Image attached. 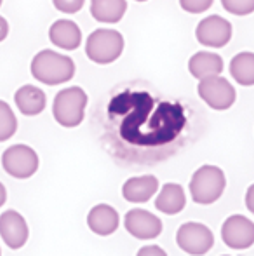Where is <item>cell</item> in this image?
<instances>
[{
	"label": "cell",
	"instance_id": "6da1fadb",
	"mask_svg": "<svg viewBox=\"0 0 254 256\" xmlns=\"http://www.w3.org/2000/svg\"><path fill=\"white\" fill-rule=\"evenodd\" d=\"M31 75L35 80L45 86L66 84L75 75V63L71 58L51 49H44L31 60Z\"/></svg>",
	"mask_w": 254,
	"mask_h": 256
},
{
	"label": "cell",
	"instance_id": "7a4b0ae2",
	"mask_svg": "<svg viewBox=\"0 0 254 256\" xmlns=\"http://www.w3.org/2000/svg\"><path fill=\"white\" fill-rule=\"evenodd\" d=\"M227 178L225 172L216 166H202L193 172L190 180V196L195 204L209 206L214 204L225 192Z\"/></svg>",
	"mask_w": 254,
	"mask_h": 256
},
{
	"label": "cell",
	"instance_id": "3957f363",
	"mask_svg": "<svg viewBox=\"0 0 254 256\" xmlns=\"http://www.w3.org/2000/svg\"><path fill=\"white\" fill-rule=\"evenodd\" d=\"M87 102V94L82 88L61 89L52 103V117L61 128H77L84 120Z\"/></svg>",
	"mask_w": 254,
	"mask_h": 256
},
{
	"label": "cell",
	"instance_id": "277c9868",
	"mask_svg": "<svg viewBox=\"0 0 254 256\" xmlns=\"http://www.w3.org/2000/svg\"><path fill=\"white\" fill-rule=\"evenodd\" d=\"M124 37L117 30H94L85 42V54L96 64H112L122 56Z\"/></svg>",
	"mask_w": 254,
	"mask_h": 256
},
{
	"label": "cell",
	"instance_id": "5b68a950",
	"mask_svg": "<svg viewBox=\"0 0 254 256\" xmlns=\"http://www.w3.org/2000/svg\"><path fill=\"white\" fill-rule=\"evenodd\" d=\"M38 154L28 145H12L2 155V168L16 180H28L38 171Z\"/></svg>",
	"mask_w": 254,
	"mask_h": 256
},
{
	"label": "cell",
	"instance_id": "8992f818",
	"mask_svg": "<svg viewBox=\"0 0 254 256\" xmlns=\"http://www.w3.org/2000/svg\"><path fill=\"white\" fill-rule=\"evenodd\" d=\"M176 244L183 253L190 256H204L214 246V236L202 223L188 222L178 228Z\"/></svg>",
	"mask_w": 254,
	"mask_h": 256
},
{
	"label": "cell",
	"instance_id": "52a82bcc",
	"mask_svg": "<svg viewBox=\"0 0 254 256\" xmlns=\"http://www.w3.org/2000/svg\"><path fill=\"white\" fill-rule=\"evenodd\" d=\"M197 92H199L200 100H202L207 106L218 112L232 108L235 103V98H237L235 89L232 88L230 82L221 77V75L200 80L199 88H197Z\"/></svg>",
	"mask_w": 254,
	"mask_h": 256
},
{
	"label": "cell",
	"instance_id": "ba28073f",
	"mask_svg": "<svg viewBox=\"0 0 254 256\" xmlns=\"http://www.w3.org/2000/svg\"><path fill=\"white\" fill-rule=\"evenodd\" d=\"M195 38L200 46L221 49L232 40V24L221 16H207L197 24Z\"/></svg>",
	"mask_w": 254,
	"mask_h": 256
},
{
	"label": "cell",
	"instance_id": "9c48e42d",
	"mask_svg": "<svg viewBox=\"0 0 254 256\" xmlns=\"http://www.w3.org/2000/svg\"><path fill=\"white\" fill-rule=\"evenodd\" d=\"M221 239L230 250H249L254 244V223L242 214L230 216L221 226Z\"/></svg>",
	"mask_w": 254,
	"mask_h": 256
},
{
	"label": "cell",
	"instance_id": "30bf717a",
	"mask_svg": "<svg viewBox=\"0 0 254 256\" xmlns=\"http://www.w3.org/2000/svg\"><path fill=\"white\" fill-rule=\"evenodd\" d=\"M124 226L134 239L152 240L162 234V222L159 216L145 209H131L124 218Z\"/></svg>",
	"mask_w": 254,
	"mask_h": 256
},
{
	"label": "cell",
	"instance_id": "8fae6325",
	"mask_svg": "<svg viewBox=\"0 0 254 256\" xmlns=\"http://www.w3.org/2000/svg\"><path fill=\"white\" fill-rule=\"evenodd\" d=\"M0 237L10 250H21L28 242L30 237V228L24 220L17 211H5L0 214Z\"/></svg>",
	"mask_w": 254,
	"mask_h": 256
},
{
	"label": "cell",
	"instance_id": "7c38bea8",
	"mask_svg": "<svg viewBox=\"0 0 254 256\" xmlns=\"http://www.w3.org/2000/svg\"><path fill=\"white\" fill-rule=\"evenodd\" d=\"M120 225V216L112 206L98 204L89 211L87 226L92 234L101 237H108L117 232Z\"/></svg>",
	"mask_w": 254,
	"mask_h": 256
},
{
	"label": "cell",
	"instance_id": "4fadbf2b",
	"mask_svg": "<svg viewBox=\"0 0 254 256\" xmlns=\"http://www.w3.org/2000/svg\"><path fill=\"white\" fill-rule=\"evenodd\" d=\"M49 40L63 51H75L82 44V32L71 20H58L49 28Z\"/></svg>",
	"mask_w": 254,
	"mask_h": 256
},
{
	"label": "cell",
	"instance_id": "5bb4252c",
	"mask_svg": "<svg viewBox=\"0 0 254 256\" xmlns=\"http://www.w3.org/2000/svg\"><path fill=\"white\" fill-rule=\"evenodd\" d=\"M159 190V180L153 174L134 176L129 178L122 186V196L127 202L145 204L152 199Z\"/></svg>",
	"mask_w": 254,
	"mask_h": 256
},
{
	"label": "cell",
	"instance_id": "9a60e30c",
	"mask_svg": "<svg viewBox=\"0 0 254 256\" xmlns=\"http://www.w3.org/2000/svg\"><path fill=\"white\" fill-rule=\"evenodd\" d=\"M223 66L225 64L220 54H214L209 51L195 52L190 58V61H188V72L199 82L209 77H218L223 72Z\"/></svg>",
	"mask_w": 254,
	"mask_h": 256
},
{
	"label": "cell",
	"instance_id": "2e32d148",
	"mask_svg": "<svg viewBox=\"0 0 254 256\" xmlns=\"http://www.w3.org/2000/svg\"><path fill=\"white\" fill-rule=\"evenodd\" d=\"M14 102H16L17 110L26 117H35V115L42 114L47 104V96L40 88L35 86H23L16 91L14 94Z\"/></svg>",
	"mask_w": 254,
	"mask_h": 256
},
{
	"label": "cell",
	"instance_id": "e0dca14e",
	"mask_svg": "<svg viewBox=\"0 0 254 256\" xmlns=\"http://www.w3.org/2000/svg\"><path fill=\"white\" fill-rule=\"evenodd\" d=\"M185 206H187V196H185L183 186L178 183H166L155 199V208L167 216L181 212Z\"/></svg>",
	"mask_w": 254,
	"mask_h": 256
},
{
	"label": "cell",
	"instance_id": "ac0fdd59",
	"mask_svg": "<svg viewBox=\"0 0 254 256\" xmlns=\"http://www.w3.org/2000/svg\"><path fill=\"white\" fill-rule=\"evenodd\" d=\"M126 0H91V14L99 23H119L124 18V14H126Z\"/></svg>",
	"mask_w": 254,
	"mask_h": 256
},
{
	"label": "cell",
	"instance_id": "d6986e66",
	"mask_svg": "<svg viewBox=\"0 0 254 256\" xmlns=\"http://www.w3.org/2000/svg\"><path fill=\"white\" fill-rule=\"evenodd\" d=\"M230 75L239 86H254V52H239L230 61Z\"/></svg>",
	"mask_w": 254,
	"mask_h": 256
},
{
	"label": "cell",
	"instance_id": "ffe728a7",
	"mask_svg": "<svg viewBox=\"0 0 254 256\" xmlns=\"http://www.w3.org/2000/svg\"><path fill=\"white\" fill-rule=\"evenodd\" d=\"M17 131V118L9 103L0 100V143L9 142Z\"/></svg>",
	"mask_w": 254,
	"mask_h": 256
},
{
	"label": "cell",
	"instance_id": "44dd1931",
	"mask_svg": "<svg viewBox=\"0 0 254 256\" xmlns=\"http://www.w3.org/2000/svg\"><path fill=\"white\" fill-rule=\"evenodd\" d=\"M221 6L234 16H249L254 12V0H221Z\"/></svg>",
	"mask_w": 254,
	"mask_h": 256
},
{
	"label": "cell",
	"instance_id": "7402d4cb",
	"mask_svg": "<svg viewBox=\"0 0 254 256\" xmlns=\"http://www.w3.org/2000/svg\"><path fill=\"white\" fill-rule=\"evenodd\" d=\"M214 4V0H180V6L185 12L188 14H200L206 12L211 6Z\"/></svg>",
	"mask_w": 254,
	"mask_h": 256
},
{
	"label": "cell",
	"instance_id": "603a6c76",
	"mask_svg": "<svg viewBox=\"0 0 254 256\" xmlns=\"http://www.w3.org/2000/svg\"><path fill=\"white\" fill-rule=\"evenodd\" d=\"M85 0H52L56 10L63 14H77L84 7Z\"/></svg>",
	"mask_w": 254,
	"mask_h": 256
},
{
	"label": "cell",
	"instance_id": "cb8c5ba5",
	"mask_svg": "<svg viewBox=\"0 0 254 256\" xmlns=\"http://www.w3.org/2000/svg\"><path fill=\"white\" fill-rule=\"evenodd\" d=\"M136 256H167V254H166V251L159 246H145L138 251Z\"/></svg>",
	"mask_w": 254,
	"mask_h": 256
},
{
	"label": "cell",
	"instance_id": "d4e9b609",
	"mask_svg": "<svg viewBox=\"0 0 254 256\" xmlns=\"http://www.w3.org/2000/svg\"><path fill=\"white\" fill-rule=\"evenodd\" d=\"M246 208L249 209V212L254 214V185H251L246 192Z\"/></svg>",
	"mask_w": 254,
	"mask_h": 256
},
{
	"label": "cell",
	"instance_id": "484cf974",
	"mask_svg": "<svg viewBox=\"0 0 254 256\" xmlns=\"http://www.w3.org/2000/svg\"><path fill=\"white\" fill-rule=\"evenodd\" d=\"M9 35V23H7L5 18L0 16V42H3Z\"/></svg>",
	"mask_w": 254,
	"mask_h": 256
},
{
	"label": "cell",
	"instance_id": "4316f807",
	"mask_svg": "<svg viewBox=\"0 0 254 256\" xmlns=\"http://www.w3.org/2000/svg\"><path fill=\"white\" fill-rule=\"evenodd\" d=\"M5 202H7V190H5V186L0 183V208Z\"/></svg>",
	"mask_w": 254,
	"mask_h": 256
},
{
	"label": "cell",
	"instance_id": "83f0119b",
	"mask_svg": "<svg viewBox=\"0 0 254 256\" xmlns=\"http://www.w3.org/2000/svg\"><path fill=\"white\" fill-rule=\"evenodd\" d=\"M136 2H148V0H136Z\"/></svg>",
	"mask_w": 254,
	"mask_h": 256
},
{
	"label": "cell",
	"instance_id": "f1b7e54d",
	"mask_svg": "<svg viewBox=\"0 0 254 256\" xmlns=\"http://www.w3.org/2000/svg\"><path fill=\"white\" fill-rule=\"evenodd\" d=\"M2 2H3V0H0V7H2Z\"/></svg>",
	"mask_w": 254,
	"mask_h": 256
},
{
	"label": "cell",
	"instance_id": "f546056e",
	"mask_svg": "<svg viewBox=\"0 0 254 256\" xmlns=\"http://www.w3.org/2000/svg\"><path fill=\"white\" fill-rule=\"evenodd\" d=\"M0 256H2V251H0Z\"/></svg>",
	"mask_w": 254,
	"mask_h": 256
}]
</instances>
